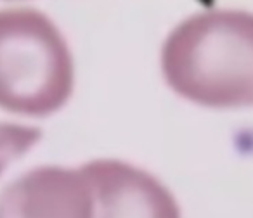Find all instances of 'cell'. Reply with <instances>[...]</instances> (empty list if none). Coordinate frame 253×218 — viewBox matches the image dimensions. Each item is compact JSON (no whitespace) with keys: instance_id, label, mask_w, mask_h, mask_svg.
<instances>
[{"instance_id":"1","label":"cell","mask_w":253,"mask_h":218,"mask_svg":"<svg viewBox=\"0 0 253 218\" xmlns=\"http://www.w3.org/2000/svg\"><path fill=\"white\" fill-rule=\"evenodd\" d=\"M162 73L179 97L210 109L253 108V12L211 9L163 42Z\"/></svg>"},{"instance_id":"2","label":"cell","mask_w":253,"mask_h":218,"mask_svg":"<svg viewBox=\"0 0 253 218\" xmlns=\"http://www.w3.org/2000/svg\"><path fill=\"white\" fill-rule=\"evenodd\" d=\"M73 88L75 61L59 28L35 9L0 11V108L49 116Z\"/></svg>"},{"instance_id":"3","label":"cell","mask_w":253,"mask_h":218,"mask_svg":"<svg viewBox=\"0 0 253 218\" xmlns=\"http://www.w3.org/2000/svg\"><path fill=\"white\" fill-rule=\"evenodd\" d=\"M80 170L90 187L94 218H182L169 187L132 163L94 159Z\"/></svg>"},{"instance_id":"4","label":"cell","mask_w":253,"mask_h":218,"mask_svg":"<svg viewBox=\"0 0 253 218\" xmlns=\"http://www.w3.org/2000/svg\"><path fill=\"white\" fill-rule=\"evenodd\" d=\"M0 218H94L90 187L80 168L39 166L0 194Z\"/></svg>"},{"instance_id":"5","label":"cell","mask_w":253,"mask_h":218,"mask_svg":"<svg viewBox=\"0 0 253 218\" xmlns=\"http://www.w3.org/2000/svg\"><path fill=\"white\" fill-rule=\"evenodd\" d=\"M39 139L40 132L37 128L0 125V173L9 163L25 154Z\"/></svg>"}]
</instances>
